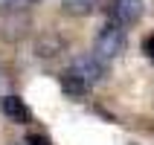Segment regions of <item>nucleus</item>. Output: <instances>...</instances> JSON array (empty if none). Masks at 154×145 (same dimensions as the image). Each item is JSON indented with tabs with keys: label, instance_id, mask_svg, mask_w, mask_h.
I'll list each match as a JSON object with an SVG mask.
<instances>
[{
	"label": "nucleus",
	"instance_id": "1",
	"mask_svg": "<svg viewBox=\"0 0 154 145\" xmlns=\"http://www.w3.org/2000/svg\"><path fill=\"white\" fill-rule=\"evenodd\" d=\"M125 50V29L122 26H105L102 32L96 35V44H93V55L99 61H111L116 55H122Z\"/></svg>",
	"mask_w": 154,
	"mask_h": 145
},
{
	"label": "nucleus",
	"instance_id": "2",
	"mask_svg": "<svg viewBox=\"0 0 154 145\" xmlns=\"http://www.w3.org/2000/svg\"><path fill=\"white\" fill-rule=\"evenodd\" d=\"M111 20L113 26H131L143 15V0H111Z\"/></svg>",
	"mask_w": 154,
	"mask_h": 145
},
{
	"label": "nucleus",
	"instance_id": "3",
	"mask_svg": "<svg viewBox=\"0 0 154 145\" xmlns=\"http://www.w3.org/2000/svg\"><path fill=\"white\" fill-rule=\"evenodd\" d=\"M70 70H73L76 76H82L90 87L105 78V61H99L96 55H79V58L70 64Z\"/></svg>",
	"mask_w": 154,
	"mask_h": 145
},
{
	"label": "nucleus",
	"instance_id": "4",
	"mask_svg": "<svg viewBox=\"0 0 154 145\" xmlns=\"http://www.w3.org/2000/svg\"><path fill=\"white\" fill-rule=\"evenodd\" d=\"M61 90H64L67 96H73V99H82V96H87L90 84H87L82 76H76L73 70H67V73L61 76Z\"/></svg>",
	"mask_w": 154,
	"mask_h": 145
},
{
	"label": "nucleus",
	"instance_id": "5",
	"mask_svg": "<svg viewBox=\"0 0 154 145\" xmlns=\"http://www.w3.org/2000/svg\"><path fill=\"white\" fill-rule=\"evenodd\" d=\"M0 107H3L6 116H12V119H17V122L29 119V110H26V104L20 102L17 96H3V99H0Z\"/></svg>",
	"mask_w": 154,
	"mask_h": 145
},
{
	"label": "nucleus",
	"instance_id": "6",
	"mask_svg": "<svg viewBox=\"0 0 154 145\" xmlns=\"http://www.w3.org/2000/svg\"><path fill=\"white\" fill-rule=\"evenodd\" d=\"M93 6H96V0H64V9L73 12V15H87Z\"/></svg>",
	"mask_w": 154,
	"mask_h": 145
},
{
	"label": "nucleus",
	"instance_id": "7",
	"mask_svg": "<svg viewBox=\"0 0 154 145\" xmlns=\"http://www.w3.org/2000/svg\"><path fill=\"white\" fill-rule=\"evenodd\" d=\"M143 52L148 55V61L154 64V35H148L146 41H143Z\"/></svg>",
	"mask_w": 154,
	"mask_h": 145
},
{
	"label": "nucleus",
	"instance_id": "8",
	"mask_svg": "<svg viewBox=\"0 0 154 145\" xmlns=\"http://www.w3.org/2000/svg\"><path fill=\"white\" fill-rule=\"evenodd\" d=\"M26 145H50V139L41 137V134H29L26 137Z\"/></svg>",
	"mask_w": 154,
	"mask_h": 145
},
{
	"label": "nucleus",
	"instance_id": "9",
	"mask_svg": "<svg viewBox=\"0 0 154 145\" xmlns=\"http://www.w3.org/2000/svg\"><path fill=\"white\" fill-rule=\"evenodd\" d=\"M9 3H15V0H0V6H9Z\"/></svg>",
	"mask_w": 154,
	"mask_h": 145
}]
</instances>
